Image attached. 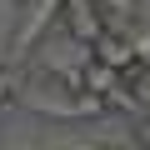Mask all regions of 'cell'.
Here are the masks:
<instances>
[{
    "mask_svg": "<svg viewBox=\"0 0 150 150\" xmlns=\"http://www.w3.org/2000/svg\"><path fill=\"white\" fill-rule=\"evenodd\" d=\"M60 25L75 35V40H95L100 30H105V15H100V5L95 0H60Z\"/></svg>",
    "mask_w": 150,
    "mask_h": 150,
    "instance_id": "cell-1",
    "label": "cell"
},
{
    "mask_svg": "<svg viewBox=\"0 0 150 150\" xmlns=\"http://www.w3.org/2000/svg\"><path fill=\"white\" fill-rule=\"evenodd\" d=\"M120 80H125V70H115V65H105V60L85 55V90H95V95H110Z\"/></svg>",
    "mask_w": 150,
    "mask_h": 150,
    "instance_id": "cell-2",
    "label": "cell"
},
{
    "mask_svg": "<svg viewBox=\"0 0 150 150\" xmlns=\"http://www.w3.org/2000/svg\"><path fill=\"white\" fill-rule=\"evenodd\" d=\"M95 5H100V15H105V30H125L135 15V0H95Z\"/></svg>",
    "mask_w": 150,
    "mask_h": 150,
    "instance_id": "cell-3",
    "label": "cell"
},
{
    "mask_svg": "<svg viewBox=\"0 0 150 150\" xmlns=\"http://www.w3.org/2000/svg\"><path fill=\"white\" fill-rule=\"evenodd\" d=\"M125 35H130V45H135V60H140V65H150V25H145V20H130V25H125Z\"/></svg>",
    "mask_w": 150,
    "mask_h": 150,
    "instance_id": "cell-4",
    "label": "cell"
},
{
    "mask_svg": "<svg viewBox=\"0 0 150 150\" xmlns=\"http://www.w3.org/2000/svg\"><path fill=\"white\" fill-rule=\"evenodd\" d=\"M125 80H130V90H135L140 110H150V65H135V70H125Z\"/></svg>",
    "mask_w": 150,
    "mask_h": 150,
    "instance_id": "cell-5",
    "label": "cell"
},
{
    "mask_svg": "<svg viewBox=\"0 0 150 150\" xmlns=\"http://www.w3.org/2000/svg\"><path fill=\"white\" fill-rule=\"evenodd\" d=\"M15 90H20V75H15L10 65H0V110L15 100Z\"/></svg>",
    "mask_w": 150,
    "mask_h": 150,
    "instance_id": "cell-6",
    "label": "cell"
},
{
    "mask_svg": "<svg viewBox=\"0 0 150 150\" xmlns=\"http://www.w3.org/2000/svg\"><path fill=\"white\" fill-rule=\"evenodd\" d=\"M130 15H135V20H145V25H150V0H135V10H130Z\"/></svg>",
    "mask_w": 150,
    "mask_h": 150,
    "instance_id": "cell-7",
    "label": "cell"
}]
</instances>
